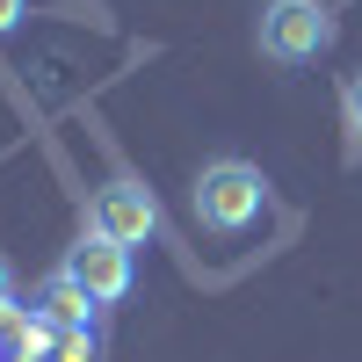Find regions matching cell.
I'll return each mask as SVG.
<instances>
[{"label":"cell","mask_w":362,"mask_h":362,"mask_svg":"<svg viewBox=\"0 0 362 362\" xmlns=\"http://www.w3.org/2000/svg\"><path fill=\"white\" fill-rule=\"evenodd\" d=\"M268 210V174L247 167V160H210L196 174V218L210 232H247Z\"/></svg>","instance_id":"cell-1"},{"label":"cell","mask_w":362,"mask_h":362,"mask_svg":"<svg viewBox=\"0 0 362 362\" xmlns=\"http://www.w3.org/2000/svg\"><path fill=\"white\" fill-rule=\"evenodd\" d=\"M261 58H276V66H305V58H319L326 44L341 37V22L326 0H268L261 8Z\"/></svg>","instance_id":"cell-2"},{"label":"cell","mask_w":362,"mask_h":362,"mask_svg":"<svg viewBox=\"0 0 362 362\" xmlns=\"http://www.w3.org/2000/svg\"><path fill=\"white\" fill-rule=\"evenodd\" d=\"M66 276L95 297V305H116V297H131V276H138V268H131V247H116L109 232H87L80 247L66 254Z\"/></svg>","instance_id":"cell-3"},{"label":"cell","mask_w":362,"mask_h":362,"mask_svg":"<svg viewBox=\"0 0 362 362\" xmlns=\"http://www.w3.org/2000/svg\"><path fill=\"white\" fill-rule=\"evenodd\" d=\"M95 232H109L116 247H145V239L160 232V203L145 181H109L95 196Z\"/></svg>","instance_id":"cell-4"},{"label":"cell","mask_w":362,"mask_h":362,"mask_svg":"<svg viewBox=\"0 0 362 362\" xmlns=\"http://www.w3.org/2000/svg\"><path fill=\"white\" fill-rule=\"evenodd\" d=\"M37 312L58 326V334H87V319H95V297H87L66 268L58 276H44V290H37Z\"/></svg>","instance_id":"cell-5"},{"label":"cell","mask_w":362,"mask_h":362,"mask_svg":"<svg viewBox=\"0 0 362 362\" xmlns=\"http://www.w3.org/2000/svg\"><path fill=\"white\" fill-rule=\"evenodd\" d=\"M29 326H37V312H22L15 297H0V355H8V362L29 355Z\"/></svg>","instance_id":"cell-6"},{"label":"cell","mask_w":362,"mask_h":362,"mask_svg":"<svg viewBox=\"0 0 362 362\" xmlns=\"http://www.w3.org/2000/svg\"><path fill=\"white\" fill-rule=\"evenodd\" d=\"M51 362H95V341H87V334H58Z\"/></svg>","instance_id":"cell-7"},{"label":"cell","mask_w":362,"mask_h":362,"mask_svg":"<svg viewBox=\"0 0 362 362\" xmlns=\"http://www.w3.org/2000/svg\"><path fill=\"white\" fill-rule=\"evenodd\" d=\"M348 131H355V153H362V73L348 80Z\"/></svg>","instance_id":"cell-8"},{"label":"cell","mask_w":362,"mask_h":362,"mask_svg":"<svg viewBox=\"0 0 362 362\" xmlns=\"http://www.w3.org/2000/svg\"><path fill=\"white\" fill-rule=\"evenodd\" d=\"M22 15H29V0H0V37H8V29H15Z\"/></svg>","instance_id":"cell-9"},{"label":"cell","mask_w":362,"mask_h":362,"mask_svg":"<svg viewBox=\"0 0 362 362\" xmlns=\"http://www.w3.org/2000/svg\"><path fill=\"white\" fill-rule=\"evenodd\" d=\"M0 297H15V268H8V254H0Z\"/></svg>","instance_id":"cell-10"}]
</instances>
